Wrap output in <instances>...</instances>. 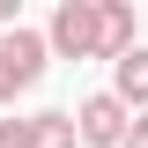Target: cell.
Segmentation results:
<instances>
[{"mask_svg":"<svg viewBox=\"0 0 148 148\" xmlns=\"http://www.w3.org/2000/svg\"><path fill=\"white\" fill-rule=\"evenodd\" d=\"M45 59H52V45H45L37 30H22V22H15V30L0 37V104H15L22 89H37Z\"/></svg>","mask_w":148,"mask_h":148,"instance_id":"1","label":"cell"},{"mask_svg":"<svg viewBox=\"0 0 148 148\" xmlns=\"http://www.w3.org/2000/svg\"><path fill=\"white\" fill-rule=\"evenodd\" d=\"M45 45H52L59 59H96V0H59Z\"/></svg>","mask_w":148,"mask_h":148,"instance_id":"2","label":"cell"},{"mask_svg":"<svg viewBox=\"0 0 148 148\" xmlns=\"http://www.w3.org/2000/svg\"><path fill=\"white\" fill-rule=\"evenodd\" d=\"M126 126H133V111L119 104L111 89L82 96V111H74V133H82V148H119V141H126Z\"/></svg>","mask_w":148,"mask_h":148,"instance_id":"3","label":"cell"},{"mask_svg":"<svg viewBox=\"0 0 148 148\" xmlns=\"http://www.w3.org/2000/svg\"><path fill=\"white\" fill-rule=\"evenodd\" d=\"M126 52H133V8L96 0V59H126Z\"/></svg>","mask_w":148,"mask_h":148,"instance_id":"4","label":"cell"},{"mask_svg":"<svg viewBox=\"0 0 148 148\" xmlns=\"http://www.w3.org/2000/svg\"><path fill=\"white\" fill-rule=\"evenodd\" d=\"M111 96H119L126 111H148V52L141 45H133L126 59H111Z\"/></svg>","mask_w":148,"mask_h":148,"instance_id":"5","label":"cell"},{"mask_svg":"<svg viewBox=\"0 0 148 148\" xmlns=\"http://www.w3.org/2000/svg\"><path fill=\"white\" fill-rule=\"evenodd\" d=\"M30 141H37V148H82L74 111H37V119H30Z\"/></svg>","mask_w":148,"mask_h":148,"instance_id":"6","label":"cell"},{"mask_svg":"<svg viewBox=\"0 0 148 148\" xmlns=\"http://www.w3.org/2000/svg\"><path fill=\"white\" fill-rule=\"evenodd\" d=\"M0 148H37L30 141V119H0Z\"/></svg>","mask_w":148,"mask_h":148,"instance_id":"7","label":"cell"},{"mask_svg":"<svg viewBox=\"0 0 148 148\" xmlns=\"http://www.w3.org/2000/svg\"><path fill=\"white\" fill-rule=\"evenodd\" d=\"M119 148H148V111H133V126H126V141Z\"/></svg>","mask_w":148,"mask_h":148,"instance_id":"8","label":"cell"},{"mask_svg":"<svg viewBox=\"0 0 148 148\" xmlns=\"http://www.w3.org/2000/svg\"><path fill=\"white\" fill-rule=\"evenodd\" d=\"M0 22H15V0H0Z\"/></svg>","mask_w":148,"mask_h":148,"instance_id":"9","label":"cell"}]
</instances>
